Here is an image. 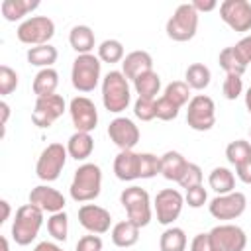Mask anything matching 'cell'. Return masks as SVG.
I'll list each match as a JSON object with an SVG mask.
<instances>
[{
	"mask_svg": "<svg viewBox=\"0 0 251 251\" xmlns=\"http://www.w3.org/2000/svg\"><path fill=\"white\" fill-rule=\"evenodd\" d=\"M102 104L112 114H122L131 104L129 80L122 71H110L102 78Z\"/></svg>",
	"mask_w": 251,
	"mask_h": 251,
	"instance_id": "1",
	"label": "cell"
},
{
	"mask_svg": "<svg viewBox=\"0 0 251 251\" xmlns=\"http://www.w3.org/2000/svg\"><path fill=\"white\" fill-rule=\"evenodd\" d=\"M102 190V169L94 163H82L73 176L69 186L71 198L75 202H92L100 196Z\"/></svg>",
	"mask_w": 251,
	"mask_h": 251,
	"instance_id": "2",
	"label": "cell"
},
{
	"mask_svg": "<svg viewBox=\"0 0 251 251\" xmlns=\"http://www.w3.org/2000/svg\"><path fill=\"white\" fill-rule=\"evenodd\" d=\"M102 80V61L94 53L76 55L71 67V82L78 92H92Z\"/></svg>",
	"mask_w": 251,
	"mask_h": 251,
	"instance_id": "3",
	"label": "cell"
},
{
	"mask_svg": "<svg viewBox=\"0 0 251 251\" xmlns=\"http://www.w3.org/2000/svg\"><path fill=\"white\" fill-rule=\"evenodd\" d=\"M43 214H45L43 210H39L37 206L29 204V202L20 206L16 210V218L12 224V239L22 247L29 245L37 237V233L43 226Z\"/></svg>",
	"mask_w": 251,
	"mask_h": 251,
	"instance_id": "4",
	"label": "cell"
},
{
	"mask_svg": "<svg viewBox=\"0 0 251 251\" xmlns=\"http://www.w3.org/2000/svg\"><path fill=\"white\" fill-rule=\"evenodd\" d=\"M120 204L124 206V210L127 214V220H131L135 226H139V227L149 226L153 210H151L149 192L145 188L135 186V184L129 186V188H124L122 194H120Z\"/></svg>",
	"mask_w": 251,
	"mask_h": 251,
	"instance_id": "5",
	"label": "cell"
},
{
	"mask_svg": "<svg viewBox=\"0 0 251 251\" xmlns=\"http://www.w3.org/2000/svg\"><path fill=\"white\" fill-rule=\"evenodd\" d=\"M198 12L194 10L192 2L180 4L176 6V10L173 12V16L167 20L165 31L169 35V39L173 41H190L196 35L198 29Z\"/></svg>",
	"mask_w": 251,
	"mask_h": 251,
	"instance_id": "6",
	"label": "cell"
},
{
	"mask_svg": "<svg viewBox=\"0 0 251 251\" xmlns=\"http://www.w3.org/2000/svg\"><path fill=\"white\" fill-rule=\"evenodd\" d=\"M69 151L63 143H49L37 157L35 163V175L43 182H53L61 176L65 163H67Z\"/></svg>",
	"mask_w": 251,
	"mask_h": 251,
	"instance_id": "7",
	"label": "cell"
},
{
	"mask_svg": "<svg viewBox=\"0 0 251 251\" xmlns=\"http://www.w3.org/2000/svg\"><path fill=\"white\" fill-rule=\"evenodd\" d=\"M16 35L22 43L31 47L47 45L55 35V24L47 16H31L18 25Z\"/></svg>",
	"mask_w": 251,
	"mask_h": 251,
	"instance_id": "8",
	"label": "cell"
},
{
	"mask_svg": "<svg viewBox=\"0 0 251 251\" xmlns=\"http://www.w3.org/2000/svg\"><path fill=\"white\" fill-rule=\"evenodd\" d=\"M186 124L194 131H208L216 124V104L206 94H196L188 102Z\"/></svg>",
	"mask_w": 251,
	"mask_h": 251,
	"instance_id": "9",
	"label": "cell"
},
{
	"mask_svg": "<svg viewBox=\"0 0 251 251\" xmlns=\"http://www.w3.org/2000/svg\"><path fill=\"white\" fill-rule=\"evenodd\" d=\"M67 110V102L61 94H51V96H39L35 98V106L31 112V122L45 129L51 127Z\"/></svg>",
	"mask_w": 251,
	"mask_h": 251,
	"instance_id": "10",
	"label": "cell"
},
{
	"mask_svg": "<svg viewBox=\"0 0 251 251\" xmlns=\"http://www.w3.org/2000/svg\"><path fill=\"white\" fill-rule=\"evenodd\" d=\"M245 208H247V196L237 190H233L229 194H216L208 204L212 218L222 220V222L239 218L245 212Z\"/></svg>",
	"mask_w": 251,
	"mask_h": 251,
	"instance_id": "11",
	"label": "cell"
},
{
	"mask_svg": "<svg viewBox=\"0 0 251 251\" xmlns=\"http://www.w3.org/2000/svg\"><path fill=\"white\" fill-rule=\"evenodd\" d=\"M184 206V196L176 188H163L157 192L153 200L155 216L161 226H171L175 220H178Z\"/></svg>",
	"mask_w": 251,
	"mask_h": 251,
	"instance_id": "12",
	"label": "cell"
},
{
	"mask_svg": "<svg viewBox=\"0 0 251 251\" xmlns=\"http://www.w3.org/2000/svg\"><path fill=\"white\" fill-rule=\"evenodd\" d=\"M220 18L233 31L245 33L251 29V2H247V0H224L220 4Z\"/></svg>",
	"mask_w": 251,
	"mask_h": 251,
	"instance_id": "13",
	"label": "cell"
},
{
	"mask_svg": "<svg viewBox=\"0 0 251 251\" xmlns=\"http://www.w3.org/2000/svg\"><path fill=\"white\" fill-rule=\"evenodd\" d=\"M69 114H71V122L76 131L90 133L98 126V110L94 102L86 96H75L69 102Z\"/></svg>",
	"mask_w": 251,
	"mask_h": 251,
	"instance_id": "14",
	"label": "cell"
},
{
	"mask_svg": "<svg viewBox=\"0 0 251 251\" xmlns=\"http://www.w3.org/2000/svg\"><path fill=\"white\" fill-rule=\"evenodd\" d=\"M208 233L214 247L220 251H243L247 247V235L235 224H220Z\"/></svg>",
	"mask_w": 251,
	"mask_h": 251,
	"instance_id": "15",
	"label": "cell"
},
{
	"mask_svg": "<svg viewBox=\"0 0 251 251\" xmlns=\"http://www.w3.org/2000/svg\"><path fill=\"white\" fill-rule=\"evenodd\" d=\"M139 127L133 124V120L124 116L114 118L108 126V137L116 147H120V151L133 149L139 143Z\"/></svg>",
	"mask_w": 251,
	"mask_h": 251,
	"instance_id": "16",
	"label": "cell"
},
{
	"mask_svg": "<svg viewBox=\"0 0 251 251\" xmlns=\"http://www.w3.org/2000/svg\"><path fill=\"white\" fill-rule=\"evenodd\" d=\"M78 224L94 235H102L106 231H110L112 226V216L106 208L98 206V204H82L78 208Z\"/></svg>",
	"mask_w": 251,
	"mask_h": 251,
	"instance_id": "17",
	"label": "cell"
},
{
	"mask_svg": "<svg viewBox=\"0 0 251 251\" xmlns=\"http://www.w3.org/2000/svg\"><path fill=\"white\" fill-rule=\"evenodd\" d=\"M29 204L37 206L39 210L47 212V214H57V212H63L65 210V196L57 190V188H51L47 184H39L35 188H31L29 192Z\"/></svg>",
	"mask_w": 251,
	"mask_h": 251,
	"instance_id": "18",
	"label": "cell"
},
{
	"mask_svg": "<svg viewBox=\"0 0 251 251\" xmlns=\"http://www.w3.org/2000/svg\"><path fill=\"white\" fill-rule=\"evenodd\" d=\"M153 71V57L147 53V51H131L124 57L122 61V73L126 75L127 80H135L137 76H141L143 73H149Z\"/></svg>",
	"mask_w": 251,
	"mask_h": 251,
	"instance_id": "19",
	"label": "cell"
},
{
	"mask_svg": "<svg viewBox=\"0 0 251 251\" xmlns=\"http://www.w3.org/2000/svg\"><path fill=\"white\" fill-rule=\"evenodd\" d=\"M114 175L124 182L137 180L139 178V153H135L133 149L120 151L114 159Z\"/></svg>",
	"mask_w": 251,
	"mask_h": 251,
	"instance_id": "20",
	"label": "cell"
},
{
	"mask_svg": "<svg viewBox=\"0 0 251 251\" xmlns=\"http://www.w3.org/2000/svg\"><path fill=\"white\" fill-rule=\"evenodd\" d=\"M188 167V161L184 159L182 153L178 151H167L163 157H161V175L167 178V180H173V182H178L184 175Z\"/></svg>",
	"mask_w": 251,
	"mask_h": 251,
	"instance_id": "21",
	"label": "cell"
},
{
	"mask_svg": "<svg viewBox=\"0 0 251 251\" xmlns=\"http://www.w3.org/2000/svg\"><path fill=\"white\" fill-rule=\"evenodd\" d=\"M67 151H69V157H73L75 161L88 159L92 155V151H94L92 135L86 133V131H75L67 141Z\"/></svg>",
	"mask_w": 251,
	"mask_h": 251,
	"instance_id": "22",
	"label": "cell"
},
{
	"mask_svg": "<svg viewBox=\"0 0 251 251\" xmlns=\"http://www.w3.org/2000/svg\"><path fill=\"white\" fill-rule=\"evenodd\" d=\"M139 226H135L131 220H122L112 227V243L116 247L127 249L137 243L139 239Z\"/></svg>",
	"mask_w": 251,
	"mask_h": 251,
	"instance_id": "23",
	"label": "cell"
},
{
	"mask_svg": "<svg viewBox=\"0 0 251 251\" xmlns=\"http://www.w3.org/2000/svg\"><path fill=\"white\" fill-rule=\"evenodd\" d=\"M35 8H39L37 0H4L0 4V12L4 16L6 22H18L24 20L29 12H33ZM27 20V18H25Z\"/></svg>",
	"mask_w": 251,
	"mask_h": 251,
	"instance_id": "24",
	"label": "cell"
},
{
	"mask_svg": "<svg viewBox=\"0 0 251 251\" xmlns=\"http://www.w3.org/2000/svg\"><path fill=\"white\" fill-rule=\"evenodd\" d=\"M69 43L78 55H86V53H92L96 45V37L88 25H75L69 33Z\"/></svg>",
	"mask_w": 251,
	"mask_h": 251,
	"instance_id": "25",
	"label": "cell"
},
{
	"mask_svg": "<svg viewBox=\"0 0 251 251\" xmlns=\"http://www.w3.org/2000/svg\"><path fill=\"white\" fill-rule=\"evenodd\" d=\"M59 86V73L51 67V69H39V73L33 76V94L39 98V96H51V94H57Z\"/></svg>",
	"mask_w": 251,
	"mask_h": 251,
	"instance_id": "26",
	"label": "cell"
},
{
	"mask_svg": "<svg viewBox=\"0 0 251 251\" xmlns=\"http://www.w3.org/2000/svg\"><path fill=\"white\" fill-rule=\"evenodd\" d=\"M208 184L216 194H229L235 188V175L227 167H214L208 175Z\"/></svg>",
	"mask_w": 251,
	"mask_h": 251,
	"instance_id": "27",
	"label": "cell"
},
{
	"mask_svg": "<svg viewBox=\"0 0 251 251\" xmlns=\"http://www.w3.org/2000/svg\"><path fill=\"white\" fill-rule=\"evenodd\" d=\"M25 57H27V63H29L31 67L51 69V67H53V63L57 61L59 53H57V49H55L51 43H47V45L29 47V49H27V53H25Z\"/></svg>",
	"mask_w": 251,
	"mask_h": 251,
	"instance_id": "28",
	"label": "cell"
},
{
	"mask_svg": "<svg viewBox=\"0 0 251 251\" xmlns=\"http://www.w3.org/2000/svg\"><path fill=\"white\" fill-rule=\"evenodd\" d=\"M218 63L220 67L226 71V75H237V76H243V73L247 71V63L241 59V55L237 53V49L231 45V47H226L220 51V57H218Z\"/></svg>",
	"mask_w": 251,
	"mask_h": 251,
	"instance_id": "29",
	"label": "cell"
},
{
	"mask_svg": "<svg viewBox=\"0 0 251 251\" xmlns=\"http://www.w3.org/2000/svg\"><path fill=\"white\" fill-rule=\"evenodd\" d=\"M212 80V73L204 63H192L184 71V82L190 86V90H204L208 88Z\"/></svg>",
	"mask_w": 251,
	"mask_h": 251,
	"instance_id": "30",
	"label": "cell"
},
{
	"mask_svg": "<svg viewBox=\"0 0 251 251\" xmlns=\"http://www.w3.org/2000/svg\"><path fill=\"white\" fill-rule=\"evenodd\" d=\"M133 88H135V94L139 98H151V100H155V96L161 90V76L155 71L143 73L141 76H137L133 80Z\"/></svg>",
	"mask_w": 251,
	"mask_h": 251,
	"instance_id": "31",
	"label": "cell"
},
{
	"mask_svg": "<svg viewBox=\"0 0 251 251\" xmlns=\"http://www.w3.org/2000/svg\"><path fill=\"white\" fill-rule=\"evenodd\" d=\"M186 233L182 227H167L163 233H161V239H159V247L161 251H184L186 249Z\"/></svg>",
	"mask_w": 251,
	"mask_h": 251,
	"instance_id": "32",
	"label": "cell"
},
{
	"mask_svg": "<svg viewBox=\"0 0 251 251\" xmlns=\"http://www.w3.org/2000/svg\"><path fill=\"white\" fill-rule=\"evenodd\" d=\"M124 57H126V51H124L122 41H118V39H104L98 45V59L102 63H108V65L122 63Z\"/></svg>",
	"mask_w": 251,
	"mask_h": 251,
	"instance_id": "33",
	"label": "cell"
},
{
	"mask_svg": "<svg viewBox=\"0 0 251 251\" xmlns=\"http://www.w3.org/2000/svg\"><path fill=\"white\" fill-rule=\"evenodd\" d=\"M47 231L55 241H67L69 235V218L67 212H57L47 218Z\"/></svg>",
	"mask_w": 251,
	"mask_h": 251,
	"instance_id": "34",
	"label": "cell"
},
{
	"mask_svg": "<svg viewBox=\"0 0 251 251\" xmlns=\"http://www.w3.org/2000/svg\"><path fill=\"white\" fill-rule=\"evenodd\" d=\"M226 159L233 167L245 163L247 159H251V143L245 141V139H235V141L227 143V147H226Z\"/></svg>",
	"mask_w": 251,
	"mask_h": 251,
	"instance_id": "35",
	"label": "cell"
},
{
	"mask_svg": "<svg viewBox=\"0 0 251 251\" xmlns=\"http://www.w3.org/2000/svg\"><path fill=\"white\" fill-rule=\"evenodd\" d=\"M165 98H169L171 102H175L178 108H182L184 104L190 102V86L184 80H173L165 86Z\"/></svg>",
	"mask_w": 251,
	"mask_h": 251,
	"instance_id": "36",
	"label": "cell"
},
{
	"mask_svg": "<svg viewBox=\"0 0 251 251\" xmlns=\"http://www.w3.org/2000/svg\"><path fill=\"white\" fill-rule=\"evenodd\" d=\"M161 175V157L153 153H139V178H153Z\"/></svg>",
	"mask_w": 251,
	"mask_h": 251,
	"instance_id": "37",
	"label": "cell"
},
{
	"mask_svg": "<svg viewBox=\"0 0 251 251\" xmlns=\"http://www.w3.org/2000/svg\"><path fill=\"white\" fill-rule=\"evenodd\" d=\"M18 82H20L18 73H16L12 67L2 65V67H0V94H2V96L12 94V92L18 88Z\"/></svg>",
	"mask_w": 251,
	"mask_h": 251,
	"instance_id": "38",
	"label": "cell"
},
{
	"mask_svg": "<svg viewBox=\"0 0 251 251\" xmlns=\"http://www.w3.org/2000/svg\"><path fill=\"white\" fill-rule=\"evenodd\" d=\"M178 112H180V108L175 102H171L169 98L161 96L155 100V118H159L163 122H171L178 116Z\"/></svg>",
	"mask_w": 251,
	"mask_h": 251,
	"instance_id": "39",
	"label": "cell"
},
{
	"mask_svg": "<svg viewBox=\"0 0 251 251\" xmlns=\"http://www.w3.org/2000/svg\"><path fill=\"white\" fill-rule=\"evenodd\" d=\"M222 92L227 100H237L243 94V78L237 75H226L224 84H222Z\"/></svg>",
	"mask_w": 251,
	"mask_h": 251,
	"instance_id": "40",
	"label": "cell"
},
{
	"mask_svg": "<svg viewBox=\"0 0 251 251\" xmlns=\"http://www.w3.org/2000/svg\"><path fill=\"white\" fill-rule=\"evenodd\" d=\"M133 114L141 122H151L155 120V100L151 98H139L133 102Z\"/></svg>",
	"mask_w": 251,
	"mask_h": 251,
	"instance_id": "41",
	"label": "cell"
},
{
	"mask_svg": "<svg viewBox=\"0 0 251 251\" xmlns=\"http://www.w3.org/2000/svg\"><path fill=\"white\" fill-rule=\"evenodd\" d=\"M202 176H204V175H202L200 165H196V163H188V167H186L182 178L178 180V184H180L184 190H188V188L200 186V184H202Z\"/></svg>",
	"mask_w": 251,
	"mask_h": 251,
	"instance_id": "42",
	"label": "cell"
},
{
	"mask_svg": "<svg viewBox=\"0 0 251 251\" xmlns=\"http://www.w3.org/2000/svg\"><path fill=\"white\" fill-rule=\"evenodd\" d=\"M208 200V192L206 188L200 184V186H194V188H188L186 194H184V202L190 206V208H202Z\"/></svg>",
	"mask_w": 251,
	"mask_h": 251,
	"instance_id": "43",
	"label": "cell"
},
{
	"mask_svg": "<svg viewBox=\"0 0 251 251\" xmlns=\"http://www.w3.org/2000/svg\"><path fill=\"white\" fill-rule=\"evenodd\" d=\"M104 243L100 239V235H94V233H88V235H82L76 245H75V251H102Z\"/></svg>",
	"mask_w": 251,
	"mask_h": 251,
	"instance_id": "44",
	"label": "cell"
},
{
	"mask_svg": "<svg viewBox=\"0 0 251 251\" xmlns=\"http://www.w3.org/2000/svg\"><path fill=\"white\" fill-rule=\"evenodd\" d=\"M214 243L210 239V233H198L190 241V251H214Z\"/></svg>",
	"mask_w": 251,
	"mask_h": 251,
	"instance_id": "45",
	"label": "cell"
},
{
	"mask_svg": "<svg viewBox=\"0 0 251 251\" xmlns=\"http://www.w3.org/2000/svg\"><path fill=\"white\" fill-rule=\"evenodd\" d=\"M235 49H237V53L241 55V59L249 65L251 63V35H245V37H241L235 45H233Z\"/></svg>",
	"mask_w": 251,
	"mask_h": 251,
	"instance_id": "46",
	"label": "cell"
},
{
	"mask_svg": "<svg viewBox=\"0 0 251 251\" xmlns=\"http://www.w3.org/2000/svg\"><path fill=\"white\" fill-rule=\"evenodd\" d=\"M235 175H237V178H239L241 182L251 184V159H247L245 163L237 165V167H235Z\"/></svg>",
	"mask_w": 251,
	"mask_h": 251,
	"instance_id": "47",
	"label": "cell"
},
{
	"mask_svg": "<svg viewBox=\"0 0 251 251\" xmlns=\"http://www.w3.org/2000/svg\"><path fill=\"white\" fill-rule=\"evenodd\" d=\"M192 6H194V10H196L198 14H200V12H212V10L220 8V4H218L216 0H194Z\"/></svg>",
	"mask_w": 251,
	"mask_h": 251,
	"instance_id": "48",
	"label": "cell"
},
{
	"mask_svg": "<svg viewBox=\"0 0 251 251\" xmlns=\"http://www.w3.org/2000/svg\"><path fill=\"white\" fill-rule=\"evenodd\" d=\"M33 251H63V247L57 245V243H53V241H41V243L35 245Z\"/></svg>",
	"mask_w": 251,
	"mask_h": 251,
	"instance_id": "49",
	"label": "cell"
},
{
	"mask_svg": "<svg viewBox=\"0 0 251 251\" xmlns=\"http://www.w3.org/2000/svg\"><path fill=\"white\" fill-rule=\"evenodd\" d=\"M0 112H2V120H0V124H2V129H6V124H8V118H10V106H8V102H0Z\"/></svg>",
	"mask_w": 251,
	"mask_h": 251,
	"instance_id": "50",
	"label": "cell"
},
{
	"mask_svg": "<svg viewBox=\"0 0 251 251\" xmlns=\"http://www.w3.org/2000/svg\"><path fill=\"white\" fill-rule=\"evenodd\" d=\"M0 206H2V220H0V224H4L10 218V202L8 200H0Z\"/></svg>",
	"mask_w": 251,
	"mask_h": 251,
	"instance_id": "51",
	"label": "cell"
},
{
	"mask_svg": "<svg viewBox=\"0 0 251 251\" xmlns=\"http://www.w3.org/2000/svg\"><path fill=\"white\" fill-rule=\"evenodd\" d=\"M245 108H247V112L251 114V86L245 90Z\"/></svg>",
	"mask_w": 251,
	"mask_h": 251,
	"instance_id": "52",
	"label": "cell"
},
{
	"mask_svg": "<svg viewBox=\"0 0 251 251\" xmlns=\"http://www.w3.org/2000/svg\"><path fill=\"white\" fill-rule=\"evenodd\" d=\"M2 251H10V245H8V239L2 237Z\"/></svg>",
	"mask_w": 251,
	"mask_h": 251,
	"instance_id": "53",
	"label": "cell"
},
{
	"mask_svg": "<svg viewBox=\"0 0 251 251\" xmlns=\"http://www.w3.org/2000/svg\"><path fill=\"white\" fill-rule=\"evenodd\" d=\"M214 251H220V249H214Z\"/></svg>",
	"mask_w": 251,
	"mask_h": 251,
	"instance_id": "54",
	"label": "cell"
},
{
	"mask_svg": "<svg viewBox=\"0 0 251 251\" xmlns=\"http://www.w3.org/2000/svg\"><path fill=\"white\" fill-rule=\"evenodd\" d=\"M249 135H251V129H249Z\"/></svg>",
	"mask_w": 251,
	"mask_h": 251,
	"instance_id": "55",
	"label": "cell"
}]
</instances>
